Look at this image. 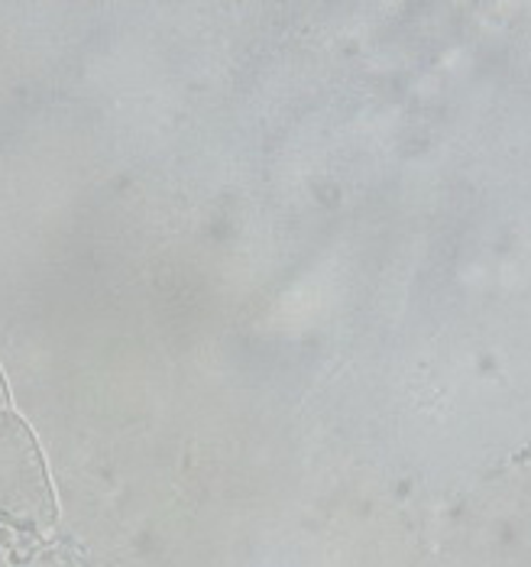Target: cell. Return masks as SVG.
I'll list each match as a JSON object with an SVG mask.
<instances>
[{"label": "cell", "instance_id": "6da1fadb", "mask_svg": "<svg viewBox=\"0 0 531 567\" xmlns=\"http://www.w3.org/2000/svg\"><path fill=\"white\" fill-rule=\"evenodd\" d=\"M55 519V503L40 447L23 419L13 415L0 377V523L37 528Z\"/></svg>", "mask_w": 531, "mask_h": 567}]
</instances>
